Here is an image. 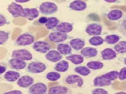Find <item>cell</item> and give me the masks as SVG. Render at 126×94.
I'll return each mask as SVG.
<instances>
[{"label": "cell", "mask_w": 126, "mask_h": 94, "mask_svg": "<svg viewBox=\"0 0 126 94\" xmlns=\"http://www.w3.org/2000/svg\"><path fill=\"white\" fill-rule=\"evenodd\" d=\"M104 78L110 81L116 80L119 77V72L117 71H113L101 75Z\"/></svg>", "instance_id": "30"}, {"label": "cell", "mask_w": 126, "mask_h": 94, "mask_svg": "<svg viewBox=\"0 0 126 94\" xmlns=\"http://www.w3.org/2000/svg\"><path fill=\"white\" fill-rule=\"evenodd\" d=\"M39 12L36 8H24V17L28 20H34L38 17Z\"/></svg>", "instance_id": "14"}, {"label": "cell", "mask_w": 126, "mask_h": 94, "mask_svg": "<svg viewBox=\"0 0 126 94\" xmlns=\"http://www.w3.org/2000/svg\"><path fill=\"white\" fill-rule=\"evenodd\" d=\"M46 58L48 60L53 62L60 61L63 58V56L58 51L55 50L49 51L46 55Z\"/></svg>", "instance_id": "13"}, {"label": "cell", "mask_w": 126, "mask_h": 94, "mask_svg": "<svg viewBox=\"0 0 126 94\" xmlns=\"http://www.w3.org/2000/svg\"><path fill=\"white\" fill-rule=\"evenodd\" d=\"M120 39V37L116 35H111L105 37L104 41L109 44H114L118 42Z\"/></svg>", "instance_id": "31"}, {"label": "cell", "mask_w": 126, "mask_h": 94, "mask_svg": "<svg viewBox=\"0 0 126 94\" xmlns=\"http://www.w3.org/2000/svg\"><path fill=\"white\" fill-rule=\"evenodd\" d=\"M70 47L76 51L81 50L83 48L85 45V41L80 38H74L69 42Z\"/></svg>", "instance_id": "17"}, {"label": "cell", "mask_w": 126, "mask_h": 94, "mask_svg": "<svg viewBox=\"0 0 126 94\" xmlns=\"http://www.w3.org/2000/svg\"><path fill=\"white\" fill-rule=\"evenodd\" d=\"M23 94L22 91L20 90H14L11 91H8V92H5L4 94Z\"/></svg>", "instance_id": "42"}, {"label": "cell", "mask_w": 126, "mask_h": 94, "mask_svg": "<svg viewBox=\"0 0 126 94\" xmlns=\"http://www.w3.org/2000/svg\"><path fill=\"white\" fill-rule=\"evenodd\" d=\"M116 94H126V92H120L116 93Z\"/></svg>", "instance_id": "45"}, {"label": "cell", "mask_w": 126, "mask_h": 94, "mask_svg": "<svg viewBox=\"0 0 126 94\" xmlns=\"http://www.w3.org/2000/svg\"><path fill=\"white\" fill-rule=\"evenodd\" d=\"M35 40L34 36L30 33H24L19 35L16 40V45L25 46L33 43Z\"/></svg>", "instance_id": "3"}, {"label": "cell", "mask_w": 126, "mask_h": 94, "mask_svg": "<svg viewBox=\"0 0 126 94\" xmlns=\"http://www.w3.org/2000/svg\"><path fill=\"white\" fill-rule=\"evenodd\" d=\"M75 71L83 76H87L90 73L89 68L85 66H78L75 68Z\"/></svg>", "instance_id": "35"}, {"label": "cell", "mask_w": 126, "mask_h": 94, "mask_svg": "<svg viewBox=\"0 0 126 94\" xmlns=\"http://www.w3.org/2000/svg\"><path fill=\"white\" fill-rule=\"evenodd\" d=\"M69 7L75 11H82L86 9L87 4L86 2L82 0H76L71 2Z\"/></svg>", "instance_id": "15"}, {"label": "cell", "mask_w": 126, "mask_h": 94, "mask_svg": "<svg viewBox=\"0 0 126 94\" xmlns=\"http://www.w3.org/2000/svg\"><path fill=\"white\" fill-rule=\"evenodd\" d=\"M118 31L126 37V16L119 21L116 25Z\"/></svg>", "instance_id": "28"}, {"label": "cell", "mask_w": 126, "mask_h": 94, "mask_svg": "<svg viewBox=\"0 0 126 94\" xmlns=\"http://www.w3.org/2000/svg\"><path fill=\"white\" fill-rule=\"evenodd\" d=\"M16 2L18 3H26L29 1L30 0H15Z\"/></svg>", "instance_id": "43"}, {"label": "cell", "mask_w": 126, "mask_h": 94, "mask_svg": "<svg viewBox=\"0 0 126 94\" xmlns=\"http://www.w3.org/2000/svg\"><path fill=\"white\" fill-rule=\"evenodd\" d=\"M123 16L122 11L118 9L112 10L108 13L107 18L109 20L115 21L121 19Z\"/></svg>", "instance_id": "20"}, {"label": "cell", "mask_w": 126, "mask_h": 94, "mask_svg": "<svg viewBox=\"0 0 126 94\" xmlns=\"http://www.w3.org/2000/svg\"><path fill=\"white\" fill-rule=\"evenodd\" d=\"M104 0L109 3H113V2H116L118 0Z\"/></svg>", "instance_id": "44"}, {"label": "cell", "mask_w": 126, "mask_h": 94, "mask_svg": "<svg viewBox=\"0 0 126 94\" xmlns=\"http://www.w3.org/2000/svg\"><path fill=\"white\" fill-rule=\"evenodd\" d=\"M20 74L19 72L14 71H8L5 73L4 78L9 82H14L19 78Z\"/></svg>", "instance_id": "21"}, {"label": "cell", "mask_w": 126, "mask_h": 94, "mask_svg": "<svg viewBox=\"0 0 126 94\" xmlns=\"http://www.w3.org/2000/svg\"><path fill=\"white\" fill-rule=\"evenodd\" d=\"M61 77V74L57 72H48L46 75V78L47 80L52 82L58 80Z\"/></svg>", "instance_id": "34"}, {"label": "cell", "mask_w": 126, "mask_h": 94, "mask_svg": "<svg viewBox=\"0 0 126 94\" xmlns=\"http://www.w3.org/2000/svg\"><path fill=\"white\" fill-rule=\"evenodd\" d=\"M47 67L44 63L34 61L30 63L27 67L28 71L32 74L41 73L46 70Z\"/></svg>", "instance_id": "5"}, {"label": "cell", "mask_w": 126, "mask_h": 94, "mask_svg": "<svg viewBox=\"0 0 126 94\" xmlns=\"http://www.w3.org/2000/svg\"><path fill=\"white\" fill-rule=\"evenodd\" d=\"M93 94H108V93L107 91L104 89H101V88H98L94 90L92 92Z\"/></svg>", "instance_id": "38"}, {"label": "cell", "mask_w": 126, "mask_h": 94, "mask_svg": "<svg viewBox=\"0 0 126 94\" xmlns=\"http://www.w3.org/2000/svg\"><path fill=\"white\" fill-rule=\"evenodd\" d=\"M65 58L68 60L70 61L75 65H78L83 62L84 59L81 55L78 54H73L67 56Z\"/></svg>", "instance_id": "26"}, {"label": "cell", "mask_w": 126, "mask_h": 94, "mask_svg": "<svg viewBox=\"0 0 126 94\" xmlns=\"http://www.w3.org/2000/svg\"><path fill=\"white\" fill-rule=\"evenodd\" d=\"M87 66L89 68L93 70H98L103 67V63L98 61H92L87 63Z\"/></svg>", "instance_id": "32"}, {"label": "cell", "mask_w": 126, "mask_h": 94, "mask_svg": "<svg viewBox=\"0 0 126 94\" xmlns=\"http://www.w3.org/2000/svg\"><path fill=\"white\" fill-rule=\"evenodd\" d=\"M89 43L93 46H99L103 44L104 40L101 37L95 36L91 38L89 40Z\"/></svg>", "instance_id": "33"}, {"label": "cell", "mask_w": 126, "mask_h": 94, "mask_svg": "<svg viewBox=\"0 0 126 94\" xmlns=\"http://www.w3.org/2000/svg\"><path fill=\"white\" fill-rule=\"evenodd\" d=\"M7 10L14 18L24 17V8L16 2H12L9 4Z\"/></svg>", "instance_id": "2"}, {"label": "cell", "mask_w": 126, "mask_h": 94, "mask_svg": "<svg viewBox=\"0 0 126 94\" xmlns=\"http://www.w3.org/2000/svg\"><path fill=\"white\" fill-rule=\"evenodd\" d=\"M59 23V20L56 17H49L48 18V21L46 24V27L47 29H53L56 28Z\"/></svg>", "instance_id": "27"}, {"label": "cell", "mask_w": 126, "mask_h": 94, "mask_svg": "<svg viewBox=\"0 0 126 94\" xmlns=\"http://www.w3.org/2000/svg\"><path fill=\"white\" fill-rule=\"evenodd\" d=\"M33 49L36 51L46 53L52 48V46L48 42L45 41H38L34 43L32 46Z\"/></svg>", "instance_id": "6"}, {"label": "cell", "mask_w": 126, "mask_h": 94, "mask_svg": "<svg viewBox=\"0 0 126 94\" xmlns=\"http://www.w3.org/2000/svg\"><path fill=\"white\" fill-rule=\"evenodd\" d=\"M114 49L119 53L123 54L126 53V41H121L114 46Z\"/></svg>", "instance_id": "29"}, {"label": "cell", "mask_w": 126, "mask_h": 94, "mask_svg": "<svg viewBox=\"0 0 126 94\" xmlns=\"http://www.w3.org/2000/svg\"><path fill=\"white\" fill-rule=\"evenodd\" d=\"M47 90V86L41 82H38L32 84L29 90V94H43L46 93Z\"/></svg>", "instance_id": "9"}, {"label": "cell", "mask_w": 126, "mask_h": 94, "mask_svg": "<svg viewBox=\"0 0 126 94\" xmlns=\"http://www.w3.org/2000/svg\"><path fill=\"white\" fill-rule=\"evenodd\" d=\"M69 68V65L68 61L62 60L56 63L55 66L54 70L55 71L64 72L67 71Z\"/></svg>", "instance_id": "23"}, {"label": "cell", "mask_w": 126, "mask_h": 94, "mask_svg": "<svg viewBox=\"0 0 126 94\" xmlns=\"http://www.w3.org/2000/svg\"><path fill=\"white\" fill-rule=\"evenodd\" d=\"M68 37L67 34L56 31L50 33L48 36V38L52 42L58 43L64 42L67 40Z\"/></svg>", "instance_id": "8"}, {"label": "cell", "mask_w": 126, "mask_h": 94, "mask_svg": "<svg viewBox=\"0 0 126 94\" xmlns=\"http://www.w3.org/2000/svg\"><path fill=\"white\" fill-rule=\"evenodd\" d=\"M12 57L24 61H30L33 58V55L28 50L25 49H16L12 53Z\"/></svg>", "instance_id": "4"}, {"label": "cell", "mask_w": 126, "mask_h": 94, "mask_svg": "<svg viewBox=\"0 0 126 94\" xmlns=\"http://www.w3.org/2000/svg\"><path fill=\"white\" fill-rule=\"evenodd\" d=\"M80 53L82 56L86 57L93 58L97 56L98 51L94 48L86 47L81 49Z\"/></svg>", "instance_id": "18"}, {"label": "cell", "mask_w": 126, "mask_h": 94, "mask_svg": "<svg viewBox=\"0 0 126 94\" xmlns=\"http://www.w3.org/2000/svg\"><path fill=\"white\" fill-rule=\"evenodd\" d=\"M55 28L57 31L67 34L71 32L73 28L72 24L67 22H63L59 24Z\"/></svg>", "instance_id": "19"}, {"label": "cell", "mask_w": 126, "mask_h": 94, "mask_svg": "<svg viewBox=\"0 0 126 94\" xmlns=\"http://www.w3.org/2000/svg\"><path fill=\"white\" fill-rule=\"evenodd\" d=\"M65 83L76 87H81L83 85V80L81 77L77 75L68 76L65 78Z\"/></svg>", "instance_id": "7"}, {"label": "cell", "mask_w": 126, "mask_h": 94, "mask_svg": "<svg viewBox=\"0 0 126 94\" xmlns=\"http://www.w3.org/2000/svg\"><path fill=\"white\" fill-rule=\"evenodd\" d=\"M8 64L10 67L13 70H23L27 66V63L24 60L17 58H14L9 60Z\"/></svg>", "instance_id": "11"}, {"label": "cell", "mask_w": 126, "mask_h": 94, "mask_svg": "<svg viewBox=\"0 0 126 94\" xmlns=\"http://www.w3.org/2000/svg\"><path fill=\"white\" fill-rule=\"evenodd\" d=\"M102 58L105 60H112L116 57L117 54L115 51L111 48H107L101 52Z\"/></svg>", "instance_id": "22"}, {"label": "cell", "mask_w": 126, "mask_h": 94, "mask_svg": "<svg viewBox=\"0 0 126 94\" xmlns=\"http://www.w3.org/2000/svg\"><path fill=\"white\" fill-rule=\"evenodd\" d=\"M93 83L95 86L102 87L110 85L111 84V81L107 80L101 76L94 78Z\"/></svg>", "instance_id": "24"}, {"label": "cell", "mask_w": 126, "mask_h": 94, "mask_svg": "<svg viewBox=\"0 0 126 94\" xmlns=\"http://www.w3.org/2000/svg\"><path fill=\"white\" fill-rule=\"evenodd\" d=\"M57 49L62 55H67L72 52V47L70 45L66 44H60L57 45Z\"/></svg>", "instance_id": "25"}, {"label": "cell", "mask_w": 126, "mask_h": 94, "mask_svg": "<svg viewBox=\"0 0 126 94\" xmlns=\"http://www.w3.org/2000/svg\"><path fill=\"white\" fill-rule=\"evenodd\" d=\"M10 34L8 32L1 30L0 31V44H4L9 39Z\"/></svg>", "instance_id": "36"}, {"label": "cell", "mask_w": 126, "mask_h": 94, "mask_svg": "<svg viewBox=\"0 0 126 94\" xmlns=\"http://www.w3.org/2000/svg\"><path fill=\"white\" fill-rule=\"evenodd\" d=\"M124 63H125V64H126V58H125V59H124Z\"/></svg>", "instance_id": "46"}, {"label": "cell", "mask_w": 126, "mask_h": 94, "mask_svg": "<svg viewBox=\"0 0 126 94\" xmlns=\"http://www.w3.org/2000/svg\"><path fill=\"white\" fill-rule=\"evenodd\" d=\"M118 78L121 81L126 80V67L123 68L120 70L119 72Z\"/></svg>", "instance_id": "37"}, {"label": "cell", "mask_w": 126, "mask_h": 94, "mask_svg": "<svg viewBox=\"0 0 126 94\" xmlns=\"http://www.w3.org/2000/svg\"><path fill=\"white\" fill-rule=\"evenodd\" d=\"M7 20L4 16L2 14H0V26H3L7 24Z\"/></svg>", "instance_id": "39"}, {"label": "cell", "mask_w": 126, "mask_h": 94, "mask_svg": "<svg viewBox=\"0 0 126 94\" xmlns=\"http://www.w3.org/2000/svg\"><path fill=\"white\" fill-rule=\"evenodd\" d=\"M69 92L67 87L61 85L55 86L49 88L48 93L51 94H67Z\"/></svg>", "instance_id": "16"}, {"label": "cell", "mask_w": 126, "mask_h": 94, "mask_svg": "<svg viewBox=\"0 0 126 94\" xmlns=\"http://www.w3.org/2000/svg\"><path fill=\"white\" fill-rule=\"evenodd\" d=\"M102 28L101 25L93 23L88 25L85 31L87 33L91 36H98L102 34Z\"/></svg>", "instance_id": "10"}, {"label": "cell", "mask_w": 126, "mask_h": 94, "mask_svg": "<svg viewBox=\"0 0 126 94\" xmlns=\"http://www.w3.org/2000/svg\"><path fill=\"white\" fill-rule=\"evenodd\" d=\"M48 21V18L46 17L43 16L41 17L38 20V23L40 24H46Z\"/></svg>", "instance_id": "40"}, {"label": "cell", "mask_w": 126, "mask_h": 94, "mask_svg": "<svg viewBox=\"0 0 126 94\" xmlns=\"http://www.w3.org/2000/svg\"><path fill=\"white\" fill-rule=\"evenodd\" d=\"M58 6L54 2L45 1L41 3L40 6L39 11L43 14L51 15L55 13L58 10Z\"/></svg>", "instance_id": "1"}, {"label": "cell", "mask_w": 126, "mask_h": 94, "mask_svg": "<svg viewBox=\"0 0 126 94\" xmlns=\"http://www.w3.org/2000/svg\"><path fill=\"white\" fill-rule=\"evenodd\" d=\"M1 63H0V75L4 73L6 71V69H7V66H6V65L4 64H1Z\"/></svg>", "instance_id": "41"}, {"label": "cell", "mask_w": 126, "mask_h": 94, "mask_svg": "<svg viewBox=\"0 0 126 94\" xmlns=\"http://www.w3.org/2000/svg\"><path fill=\"white\" fill-rule=\"evenodd\" d=\"M34 82L33 77L25 75L19 78L17 82V84L23 88H27L31 86Z\"/></svg>", "instance_id": "12"}]
</instances>
